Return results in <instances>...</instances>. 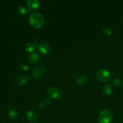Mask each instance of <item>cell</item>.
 Returning <instances> with one entry per match:
<instances>
[{"label": "cell", "mask_w": 123, "mask_h": 123, "mask_svg": "<svg viewBox=\"0 0 123 123\" xmlns=\"http://www.w3.org/2000/svg\"><path fill=\"white\" fill-rule=\"evenodd\" d=\"M45 19L43 14L40 12H33L29 17V23L34 28H40L44 24Z\"/></svg>", "instance_id": "1"}, {"label": "cell", "mask_w": 123, "mask_h": 123, "mask_svg": "<svg viewBox=\"0 0 123 123\" xmlns=\"http://www.w3.org/2000/svg\"><path fill=\"white\" fill-rule=\"evenodd\" d=\"M98 118L100 123H109L112 119V114L109 109H103L98 115Z\"/></svg>", "instance_id": "2"}, {"label": "cell", "mask_w": 123, "mask_h": 123, "mask_svg": "<svg viewBox=\"0 0 123 123\" xmlns=\"http://www.w3.org/2000/svg\"><path fill=\"white\" fill-rule=\"evenodd\" d=\"M48 97L54 99H60L64 97L63 91L60 88L56 87H51L47 91Z\"/></svg>", "instance_id": "3"}, {"label": "cell", "mask_w": 123, "mask_h": 123, "mask_svg": "<svg viewBox=\"0 0 123 123\" xmlns=\"http://www.w3.org/2000/svg\"><path fill=\"white\" fill-rule=\"evenodd\" d=\"M96 74L98 80L102 82H108L111 78V73L109 71L105 68L98 70L96 72Z\"/></svg>", "instance_id": "4"}, {"label": "cell", "mask_w": 123, "mask_h": 123, "mask_svg": "<svg viewBox=\"0 0 123 123\" xmlns=\"http://www.w3.org/2000/svg\"><path fill=\"white\" fill-rule=\"evenodd\" d=\"M46 71V67L44 64H40L37 66L32 72V75L36 79L40 78Z\"/></svg>", "instance_id": "5"}, {"label": "cell", "mask_w": 123, "mask_h": 123, "mask_svg": "<svg viewBox=\"0 0 123 123\" xmlns=\"http://www.w3.org/2000/svg\"><path fill=\"white\" fill-rule=\"evenodd\" d=\"M30 79V77L26 74H22L16 78L15 80L16 85L18 86H22L25 85Z\"/></svg>", "instance_id": "6"}, {"label": "cell", "mask_w": 123, "mask_h": 123, "mask_svg": "<svg viewBox=\"0 0 123 123\" xmlns=\"http://www.w3.org/2000/svg\"><path fill=\"white\" fill-rule=\"evenodd\" d=\"M51 50V46L48 43H42L38 44V51L42 54H48Z\"/></svg>", "instance_id": "7"}, {"label": "cell", "mask_w": 123, "mask_h": 123, "mask_svg": "<svg viewBox=\"0 0 123 123\" xmlns=\"http://www.w3.org/2000/svg\"><path fill=\"white\" fill-rule=\"evenodd\" d=\"M26 117L27 120L31 123H36L37 121V115L34 111L30 110L26 112Z\"/></svg>", "instance_id": "8"}, {"label": "cell", "mask_w": 123, "mask_h": 123, "mask_svg": "<svg viewBox=\"0 0 123 123\" xmlns=\"http://www.w3.org/2000/svg\"><path fill=\"white\" fill-rule=\"evenodd\" d=\"M27 5L30 10H36L40 6V2L38 0H28Z\"/></svg>", "instance_id": "9"}, {"label": "cell", "mask_w": 123, "mask_h": 123, "mask_svg": "<svg viewBox=\"0 0 123 123\" xmlns=\"http://www.w3.org/2000/svg\"><path fill=\"white\" fill-rule=\"evenodd\" d=\"M39 55L36 52H31L28 56V61L31 63H36L39 61Z\"/></svg>", "instance_id": "10"}, {"label": "cell", "mask_w": 123, "mask_h": 123, "mask_svg": "<svg viewBox=\"0 0 123 123\" xmlns=\"http://www.w3.org/2000/svg\"><path fill=\"white\" fill-rule=\"evenodd\" d=\"M87 80V77H86V76L84 75V74H81V75H79L77 77L76 79V82L78 85H85V84H86Z\"/></svg>", "instance_id": "11"}, {"label": "cell", "mask_w": 123, "mask_h": 123, "mask_svg": "<svg viewBox=\"0 0 123 123\" xmlns=\"http://www.w3.org/2000/svg\"><path fill=\"white\" fill-rule=\"evenodd\" d=\"M103 92L105 96H109L110 95H111L112 92V88L111 85L110 84H106V85H104L103 88Z\"/></svg>", "instance_id": "12"}, {"label": "cell", "mask_w": 123, "mask_h": 123, "mask_svg": "<svg viewBox=\"0 0 123 123\" xmlns=\"http://www.w3.org/2000/svg\"><path fill=\"white\" fill-rule=\"evenodd\" d=\"M8 117H9V118L12 121L16 120V118L18 117V112H17V111L14 109H12L10 110L9 112H8Z\"/></svg>", "instance_id": "13"}, {"label": "cell", "mask_w": 123, "mask_h": 123, "mask_svg": "<svg viewBox=\"0 0 123 123\" xmlns=\"http://www.w3.org/2000/svg\"><path fill=\"white\" fill-rule=\"evenodd\" d=\"M35 48H36V46L32 43H28L25 46V50L28 52H32Z\"/></svg>", "instance_id": "14"}, {"label": "cell", "mask_w": 123, "mask_h": 123, "mask_svg": "<svg viewBox=\"0 0 123 123\" xmlns=\"http://www.w3.org/2000/svg\"><path fill=\"white\" fill-rule=\"evenodd\" d=\"M18 10L19 14H21V15L22 16H25L28 13V11H27V9H26V8L25 7V6H22V5L19 6V7H18Z\"/></svg>", "instance_id": "15"}, {"label": "cell", "mask_w": 123, "mask_h": 123, "mask_svg": "<svg viewBox=\"0 0 123 123\" xmlns=\"http://www.w3.org/2000/svg\"><path fill=\"white\" fill-rule=\"evenodd\" d=\"M103 32L105 35L110 36V35H111L112 33V30L109 27H106L103 28Z\"/></svg>", "instance_id": "16"}, {"label": "cell", "mask_w": 123, "mask_h": 123, "mask_svg": "<svg viewBox=\"0 0 123 123\" xmlns=\"http://www.w3.org/2000/svg\"><path fill=\"white\" fill-rule=\"evenodd\" d=\"M114 84H115L116 86H118V87H121L123 86V82L121 81V79L119 78H115L114 79Z\"/></svg>", "instance_id": "17"}, {"label": "cell", "mask_w": 123, "mask_h": 123, "mask_svg": "<svg viewBox=\"0 0 123 123\" xmlns=\"http://www.w3.org/2000/svg\"><path fill=\"white\" fill-rule=\"evenodd\" d=\"M20 68L24 71H28L30 70V66L27 64H25L24 63H21L20 64Z\"/></svg>", "instance_id": "18"}, {"label": "cell", "mask_w": 123, "mask_h": 123, "mask_svg": "<svg viewBox=\"0 0 123 123\" xmlns=\"http://www.w3.org/2000/svg\"><path fill=\"white\" fill-rule=\"evenodd\" d=\"M46 103L44 102V100H41L40 102L38 103V106H39V108H41V109L44 108V107L46 106Z\"/></svg>", "instance_id": "19"}]
</instances>
